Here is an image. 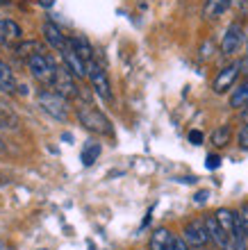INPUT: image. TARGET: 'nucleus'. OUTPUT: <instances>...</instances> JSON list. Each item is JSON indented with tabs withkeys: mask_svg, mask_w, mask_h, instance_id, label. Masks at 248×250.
<instances>
[{
	"mask_svg": "<svg viewBox=\"0 0 248 250\" xmlns=\"http://www.w3.org/2000/svg\"><path fill=\"white\" fill-rule=\"evenodd\" d=\"M216 221H219V225H221L223 230L228 232L230 237H232V234H235V218H237V214L232 209H225V207H223V209H216Z\"/></svg>",
	"mask_w": 248,
	"mask_h": 250,
	"instance_id": "17",
	"label": "nucleus"
},
{
	"mask_svg": "<svg viewBox=\"0 0 248 250\" xmlns=\"http://www.w3.org/2000/svg\"><path fill=\"white\" fill-rule=\"evenodd\" d=\"M44 39L48 41V46H50L52 50H59V53L68 46V39L64 37V32H62L55 23H50V21L44 23Z\"/></svg>",
	"mask_w": 248,
	"mask_h": 250,
	"instance_id": "12",
	"label": "nucleus"
},
{
	"mask_svg": "<svg viewBox=\"0 0 248 250\" xmlns=\"http://www.w3.org/2000/svg\"><path fill=\"white\" fill-rule=\"evenodd\" d=\"M205 166H207L209 171H214V168H219V166H221V157H219V155H207Z\"/></svg>",
	"mask_w": 248,
	"mask_h": 250,
	"instance_id": "23",
	"label": "nucleus"
},
{
	"mask_svg": "<svg viewBox=\"0 0 248 250\" xmlns=\"http://www.w3.org/2000/svg\"><path fill=\"white\" fill-rule=\"evenodd\" d=\"M14 50H16V55L23 57V60H27V57H32V55H37V53H44V48L39 46V41H21Z\"/></svg>",
	"mask_w": 248,
	"mask_h": 250,
	"instance_id": "19",
	"label": "nucleus"
},
{
	"mask_svg": "<svg viewBox=\"0 0 248 250\" xmlns=\"http://www.w3.org/2000/svg\"><path fill=\"white\" fill-rule=\"evenodd\" d=\"M230 107L232 109H246L248 107V80L230 93Z\"/></svg>",
	"mask_w": 248,
	"mask_h": 250,
	"instance_id": "14",
	"label": "nucleus"
},
{
	"mask_svg": "<svg viewBox=\"0 0 248 250\" xmlns=\"http://www.w3.org/2000/svg\"><path fill=\"white\" fill-rule=\"evenodd\" d=\"M182 239L189 246L203 248V246L209 241V232H207V225H205V221H191V223H187Z\"/></svg>",
	"mask_w": 248,
	"mask_h": 250,
	"instance_id": "9",
	"label": "nucleus"
},
{
	"mask_svg": "<svg viewBox=\"0 0 248 250\" xmlns=\"http://www.w3.org/2000/svg\"><path fill=\"white\" fill-rule=\"evenodd\" d=\"M239 73H242V62H235V64L225 66V68L214 78V82H212L214 93H225L228 89H232V84H235L237 78H239Z\"/></svg>",
	"mask_w": 248,
	"mask_h": 250,
	"instance_id": "8",
	"label": "nucleus"
},
{
	"mask_svg": "<svg viewBox=\"0 0 248 250\" xmlns=\"http://www.w3.org/2000/svg\"><path fill=\"white\" fill-rule=\"evenodd\" d=\"M48 89H55L59 96H64L66 100H73L78 98L80 91H78V84H75V78H73L66 66H57L55 68V78H52V84Z\"/></svg>",
	"mask_w": 248,
	"mask_h": 250,
	"instance_id": "4",
	"label": "nucleus"
},
{
	"mask_svg": "<svg viewBox=\"0 0 248 250\" xmlns=\"http://www.w3.org/2000/svg\"><path fill=\"white\" fill-rule=\"evenodd\" d=\"M239 146H242L244 150H248V123L242 127V132H239Z\"/></svg>",
	"mask_w": 248,
	"mask_h": 250,
	"instance_id": "24",
	"label": "nucleus"
},
{
	"mask_svg": "<svg viewBox=\"0 0 248 250\" xmlns=\"http://www.w3.org/2000/svg\"><path fill=\"white\" fill-rule=\"evenodd\" d=\"M25 62H27V68H30V73H32L34 80H39L41 84H46V86L52 84L57 64H55L46 53H37V55H32V57H27Z\"/></svg>",
	"mask_w": 248,
	"mask_h": 250,
	"instance_id": "3",
	"label": "nucleus"
},
{
	"mask_svg": "<svg viewBox=\"0 0 248 250\" xmlns=\"http://www.w3.org/2000/svg\"><path fill=\"white\" fill-rule=\"evenodd\" d=\"M230 137H232V127H230V125H221V127H216V130L212 132V144H214L216 148H223V146L230 144Z\"/></svg>",
	"mask_w": 248,
	"mask_h": 250,
	"instance_id": "20",
	"label": "nucleus"
},
{
	"mask_svg": "<svg viewBox=\"0 0 248 250\" xmlns=\"http://www.w3.org/2000/svg\"><path fill=\"white\" fill-rule=\"evenodd\" d=\"M171 241H173V234L166 228H157L150 237V250H169Z\"/></svg>",
	"mask_w": 248,
	"mask_h": 250,
	"instance_id": "13",
	"label": "nucleus"
},
{
	"mask_svg": "<svg viewBox=\"0 0 248 250\" xmlns=\"http://www.w3.org/2000/svg\"><path fill=\"white\" fill-rule=\"evenodd\" d=\"M169 250H189V244H187L184 239H180V237H173V241H171Z\"/></svg>",
	"mask_w": 248,
	"mask_h": 250,
	"instance_id": "22",
	"label": "nucleus"
},
{
	"mask_svg": "<svg viewBox=\"0 0 248 250\" xmlns=\"http://www.w3.org/2000/svg\"><path fill=\"white\" fill-rule=\"evenodd\" d=\"M242 68H244V73L248 75V39H246V55H244V60H242Z\"/></svg>",
	"mask_w": 248,
	"mask_h": 250,
	"instance_id": "29",
	"label": "nucleus"
},
{
	"mask_svg": "<svg viewBox=\"0 0 248 250\" xmlns=\"http://www.w3.org/2000/svg\"><path fill=\"white\" fill-rule=\"evenodd\" d=\"M100 155V146L93 144V141H89V144L85 146V150H82V164L85 166H91L96 159H98Z\"/></svg>",
	"mask_w": 248,
	"mask_h": 250,
	"instance_id": "21",
	"label": "nucleus"
},
{
	"mask_svg": "<svg viewBox=\"0 0 248 250\" xmlns=\"http://www.w3.org/2000/svg\"><path fill=\"white\" fill-rule=\"evenodd\" d=\"M37 103H39V107L50 119H55V121L68 119V100H66L64 96H59L57 91L44 89V91H39V96H37Z\"/></svg>",
	"mask_w": 248,
	"mask_h": 250,
	"instance_id": "2",
	"label": "nucleus"
},
{
	"mask_svg": "<svg viewBox=\"0 0 248 250\" xmlns=\"http://www.w3.org/2000/svg\"><path fill=\"white\" fill-rule=\"evenodd\" d=\"M244 43V27L242 23H230L223 32V39H221V50L223 55H235L239 50V46Z\"/></svg>",
	"mask_w": 248,
	"mask_h": 250,
	"instance_id": "7",
	"label": "nucleus"
},
{
	"mask_svg": "<svg viewBox=\"0 0 248 250\" xmlns=\"http://www.w3.org/2000/svg\"><path fill=\"white\" fill-rule=\"evenodd\" d=\"M0 152H5V144H2V139H0Z\"/></svg>",
	"mask_w": 248,
	"mask_h": 250,
	"instance_id": "32",
	"label": "nucleus"
},
{
	"mask_svg": "<svg viewBox=\"0 0 248 250\" xmlns=\"http://www.w3.org/2000/svg\"><path fill=\"white\" fill-rule=\"evenodd\" d=\"M68 41H71V46L75 48V53H78L87 64H91L93 62V48L89 46V41H87L85 37H73V39H68Z\"/></svg>",
	"mask_w": 248,
	"mask_h": 250,
	"instance_id": "16",
	"label": "nucleus"
},
{
	"mask_svg": "<svg viewBox=\"0 0 248 250\" xmlns=\"http://www.w3.org/2000/svg\"><path fill=\"white\" fill-rule=\"evenodd\" d=\"M39 5L41 7H52L55 5V0H39Z\"/></svg>",
	"mask_w": 248,
	"mask_h": 250,
	"instance_id": "30",
	"label": "nucleus"
},
{
	"mask_svg": "<svg viewBox=\"0 0 248 250\" xmlns=\"http://www.w3.org/2000/svg\"><path fill=\"white\" fill-rule=\"evenodd\" d=\"M230 5H232V0H207L203 14H205V19H219Z\"/></svg>",
	"mask_w": 248,
	"mask_h": 250,
	"instance_id": "15",
	"label": "nucleus"
},
{
	"mask_svg": "<svg viewBox=\"0 0 248 250\" xmlns=\"http://www.w3.org/2000/svg\"><path fill=\"white\" fill-rule=\"evenodd\" d=\"M21 39H23V30L19 23H14L12 19L0 21V46H14Z\"/></svg>",
	"mask_w": 248,
	"mask_h": 250,
	"instance_id": "11",
	"label": "nucleus"
},
{
	"mask_svg": "<svg viewBox=\"0 0 248 250\" xmlns=\"http://www.w3.org/2000/svg\"><path fill=\"white\" fill-rule=\"evenodd\" d=\"M0 89L2 91H14L16 89V80H14L12 68L0 60Z\"/></svg>",
	"mask_w": 248,
	"mask_h": 250,
	"instance_id": "18",
	"label": "nucleus"
},
{
	"mask_svg": "<svg viewBox=\"0 0 248 250\" xmlns=\"http://www.w3.org/2000/svg\"><path fill=\"white\" fill-rule=\"evenodd\" d=\"M62 60H64V66L68 68V73H71L75 80H82L89 75V64L75 53V48L71 46V41H68V46L62 50Z\"/></svg>",
	"mask_w": 248,
	"mask_h": 250,
	"instance_id": "6",
	"label": "nucleus"
},
{
	"mask_svg": "<svg viewBox=\"0 0 248 250\" xmlns=\"http://www.w3.org/2000/svg\"><path fill=\"white\" fill-rule=\"evenodd\" d=\"M235 244H232V250H246V241L244 239H232Z\"/></svg>",
	"mask_w": 248,
	"mask_h": 250,
	"instance_id": "28",
	"label": "nucleus"
},
{
	"mask_svg": "<svg viewBox=\"0 0 248 250\" xmlns=\"http://www.w3.org/2000/svg\"><path fill=\"white\" fill-rule=\"evenodd\" d=\"M205 225H207V232H209V241H214L219 248L223 250H232V244H230V234L223 230L216 216H207L205 218Z\"/></svg>",
	"mask_w": 248,
	"mask_h": 250,
	"instance_id": "10",
	"label": "nucleus"
},
{
	"mask_svg": "<svg viewBox=\"0 0 248 250\" xmlns=\"http://www.w3.org/2000/svg\"><path fill=\"white\" fill-rule=\"evenodd\" d=\"M239 216H242V221H244V228H246V237H248V203L242 207V211H239Z\"/></svg>",
	"mask_w": 248,
	"mask_h": 250,
	"instance_id": "26",
	"label": "nucleus"
},
{
	"mask_svg": "<svg viewBox=\"0 0 248 250\" xmlns=\"http://www.w3.org/2000/svg\"><path fill=\"white\" fill-rule=\"evenodd\" d=\"M248 0H232V7H244Z\"/></svg>",
	"mask_w": 248,
	"mask_h": 250,
	"instance_id": "31",
	"label": "nucleus"
},
{
	"mask_svg": "<svg viewBox=\"0 0 248 250\" xmlns=\"http://www.w3.org/2000/svg\"><path fill=\"white\" fill-rule=\"evenodd\" d=\"M207 198H209V193H207V191H198L196 196H194V200H196V203L201 205V203H205V200H207Z\"/></svg>",
	"mask_w": 248,
	"mask_h": 250,
	"instance_id": "27",
	"label": "nucleus"
},
{
	"mask_svg": "<svg viewBox=\"0 0 248 250\" xmlns=\"http://www.w3.org/2000/svg\"><path fill=\"white\" fill-rule=\"evenodd\" d=\"M78 121L85 125L89 132L105 134V137H112V134H114L110 119H107V116L100 112L98 107L89 105V103H80V105H78Z\"/></svg>",
	"mask_w": 248,
	"mask_h": 250,
	"instance_id": "1",
	"label": "nucleus"
},
{
	"mask_svg": "<svg viewBox=\"0 0 248 250\" xmlns=\"http://www.w3.org/2000/svg\"><path fill=\"white\" fill-rule=\"evenodd\" d=\"M89 82H91V86H93V93L98 96L100 100H105V103H112L114 100V93H112V82H110V78H107V73L103 71V66H98V64H89Z\"/></svg>",
	"mask_w": 248,
	"mask_h": 250,
	"instance_id": "5",
	"label": "nucleus"
},
{
	"mask_svg": "<svg viewBox=\"0 0 248 250\" xmlns=\"http://www.w3.org/2000/svg\"><path fill=\"white\" fill-rule=\"evenodd\" d=\"M189 141H191V144H196V146H201V144H203V132L191 130V132H189Z\"/></svg>",
	"mask_w": 248,
	"mask_h": 250,
	"instance_id": "25",
	"label": "nucleus"
}]
</instances>
